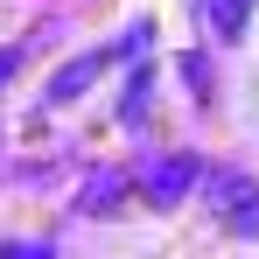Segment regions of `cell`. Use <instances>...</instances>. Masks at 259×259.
Here are the masks:
<instances>
[{
	"label": "cell",
	"instance_id": "cell-1",
	"mask_svg": "<svg viewBox=\"0 0 259 259\" xmlns=\"http://www.w3.org/2000/svg\"><path fill=\"white\" fill-rule=\"evenodd\" d=\"M196 154H168V161H161V168H147L140 175V189H147V196H154V210H168V203H182V196H189V189H196Z\"/></svg>",
	"mask_w": 259,
	"mask_h": 259
},
{
	"label": "cell",
	"instance_id": "cell-2",
	"mask_svg": "<svg viewBox=\"0 0 259 259\" xmlns=\"http://www.w3.org/2000/svg\"><path fill=\"white\" fill-rule=\"evenodd\" d=\"M112 63H119V49H84L77 63H63V70L49 77V105H70V98H77L84 84H98V77H105Z\"/></svg>",
	"mask_w": 259,
	"mask_h": 259
},
{
	"label": "cell",
	"instance_id": "cell-3",
	"mask_svg": "<svg viewBox=\"0 0 259 259\" xmlns=\"http://www.w3.org/2000/svg\"><path fill=\"white\" fill-rule=\"evenodd\" d=\"M245 14H252V0H196V21H203L210 42H238L245 35Z\"/></svg>",
	"mask_w": 259,
	"mask_h": 259
},
{
	"label": "cell",
	"instance_id": "cell-4",
	"mask_svg": "<svg viewBox=\"0 0 259 259\" xmlns=\"http://www.w3.org/2000/svg\"><path fill=\"white\" fill-rule=\"evenodd\" d=\"M224 196L238 203V210H224V224H231L238 238H259V189L252 182H224Z\"/></svg>",
	"mask_w": 259,
	"mask_h": 259
},
{
	"label": "cell",
	"instance_id": "cell-5",
	"mask_svg": "<svg viewBox=\"0 0 259 259\" xmlns=\"http://www.w3.org/2000/svg\"><path fill=\"white\" fill-rule=\"evenodd\" d=\"M119 189H126V182L105 175V182H91V189H84V203H91V210H98V203H119Z\"/></svg>",
	"mask_w": 259,
	"mask_h": 259
},
{
	"label": "cell",
	"instance_id": "cell-6",
	"mask_svg": "<svg viewBox=\"0 0 259 259\" xmlns=\"http://www.w3.org/2000/svg\"><path fill=\"white\" fill-rule=\"evenodd\" d=\"M0 259H56L49 245H28V238H14V245H0Z\"/></svg>",
	"mask_w": 259,
	"mask_h": 259
},
{
	"label": "cell",
	"instance_id": "cell-7",
	"mask_svg": "<svg viewBox=\"0 0 259 259\" xmlns=\"http://www.w3.org/2000/svg\"><path fill=\"white\" fill-rule=\"evenodd\" d=\"M7 77H14V49H0V84H7Z\"/></svg>",
	"mask_w": 259,
	"mask_h": 259
}]
</instances>
